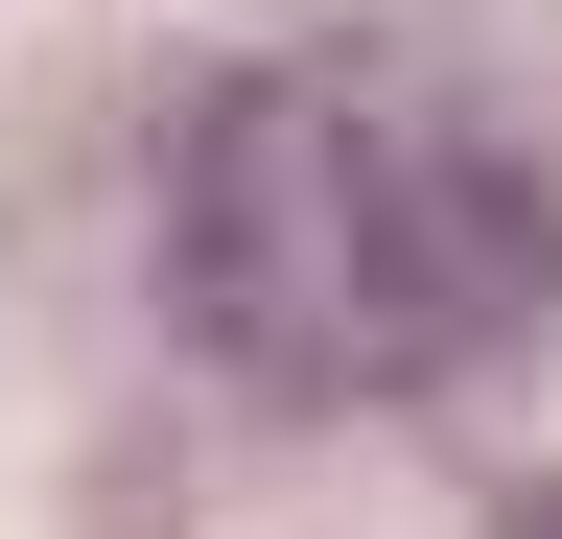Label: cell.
I'll list each match as a JSON object with an SVG mask.
<instances>
[{
    "instance_id": "6da1fadb",
    "label": "cell",
    "mask_w": 562,
    "mask_h": 539,
    "mask_svg": "<svg viewBox=\"0 0 562 539\" xmlns=\"http://www.w3.org/2000/svg\"><path fill=\"white\" fill-rule=\"evenodd\" d=\"M165 305L258 398H446L562 305V188L446 71L258 47L165 142Z\"/></svg>"
},
{
    "instance_id": "7a4b0ae2",
    "label": "cell",
    "mask_w": 562,
    "mask_h": 539,
    "mask_svg": "<svg viewBox=\"0 0 562 539\" xmlns=\"http://www.w3.org/2000/svg\"><path fill=\"white\" fill-rule=\"evenodd\" d=\"M516 539H562V493H516Z\"/></svg>"
}]
</instances>
